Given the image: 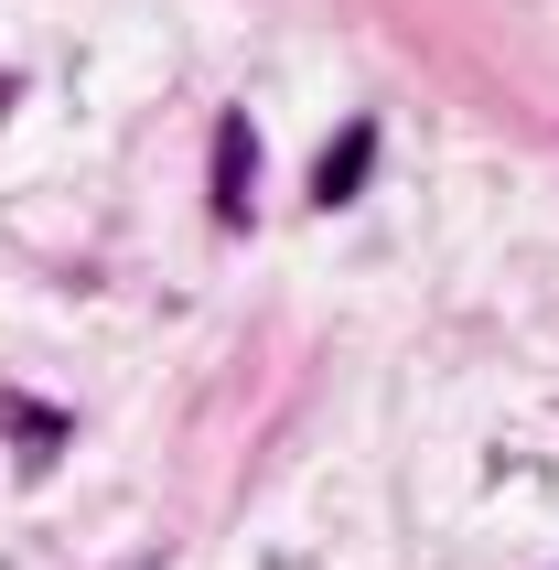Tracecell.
Instances as JSON below:
<instances>
[{
	"instance_id": "2",
	"label": "cell",
	"mask_w": 559,
	"mask_h": 570,
	"mask_svg": "<svg viewBox=\"0 0 559 570\" xmlns=\"http://www.w3.org/2000/svg\"><path fill=\"white\" fill-rule=\"evenodd\" d=\"M376 173V119H344V140L323 151V173H312V205H355Z\"/></svg>"
},
{
	"instance_id": "3",
	"label": "cell",
	"mask_w": 559,
	"mask_h": 570,
	"mask_svg": "<svg viewBox=\"0 0 559 570\" xmlns=\"http://www.w3.org/2000/svg\"><path fill=\"white\" fill-rule=\"evenodd\" d=\"M0 431H11V442H22L32 463H43V452L65 442V420H55V410H32V399H0Z\"/></svg>"
},
{
	"instance_id": "1",
	"label": "cell",
	"mask_w": 559,
	"mask_h": 570,
	"mask_svg": "<svg viewBox=\"0 0 559 570\" xmlns=\"http://www.w3.org/2000/svg\"><path fill=\"white\" fill-rule=\"evenodd\" d=\"M258 129L248 119H216V226H248L258 205Z\"/></svg>"
}]
</instances>
